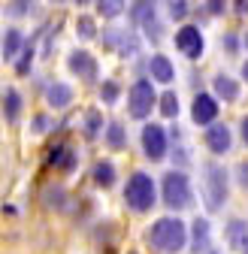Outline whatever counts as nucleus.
<instances>
[{
	"label": "nucleus",
	"mask_w": 248,
	"mask_h": 254,
	"mask_svg": "<svg viewBox=\"0 0 248 254\" xmlns=\"http://www.w3.org/2000/svg\"><path fill=\"white\" fill-rule=\"evenodd\" d=\"M245 49H248V34H245Z\"/></svg>",
	"instance_id": "f704fd0d"
},
{
	"label": "nucleus",
	"mask_w": 248,
	"mask_h": 254,
	"mask_svg": "<svg viewBox=\"0 0 248 254\" xmlns=\"http://www.w3.org/2000/svg\"><path fill=\"white\" fill-rule=\"evenodd\" d=\"M236 9H239V12H248V3H245V0H239V3H236Z\"/></svg>",
	"instance_id": "2f4dec72"
},
{
	"label": "nucleus",
	"mask_w": 248,
	"mask_h": 254,
	"mask_svg": "<svg viewBox=\"0 0 248 254\" xmlns=\"http://www.w3.org/2000/svg\"><path fill=\"white\" fill-rule=\"evenodd\" d=\"M67 67H70L79 79H85V82L97 79V61H94V55H91V52H73L70 61H67Z\"/></svg>",
	"instance_id": "6e6552de"
},
{
	"label": "nucleus",
	"mask_w": 248,
	"mask_h": 254,
	"mask_svg": "<svg viewBox=\"0 0 248 254\" xmlns=\"http://www.w3.org/2000/svg\"><path fill=\"white\" fill-rule=\"evenodd\" d=\"M100 97H103V103H115L118 100V85L115 82H106L103 91H100Z\"/></svg>",
	"instance_id": "b1692460"
},
{
	"label": "nucleus",
	"mask_w": 248,
	"mask_h": 254,
	"mask_svg": "<svg viewBox=\"0 0 248 254\" xmlns=\"http://www.w3.org/2000/svg\"><path fill=\"white\" fill-rule=\"evenodd\" d=\"M148 70H151V79H158V82H164V85L176 79V67L170 64V58H167V55H151Z\"/></svg>",
	"instance_id": "f8f14e48"
},
{
	"label": "nucleus",
	"mask_w": 248,
	"mask_h": 254,
	"mask_svg": "<svg viewBox=\"0 0 248 254\" xmlns=\"http://www.w3.org/2000/svg\"><path fill=\"white\" fill-rule=\"evenodd\" d=\"M191 115H194L197 124H212V121H215V115H218V103H215L212 94H197Z\"/></svg>",
	"instance_id": "9b49d317"
},
{
	"label": "nucleus",
	"mask_w": 248,
	"mask_h": 254,
	"mask_svg": "<svg viewBox=\"0 0 248 254\" xmlns=\"http://www.w3.org/2000/svg\"><path fill=\"white\" fill-rule=\"evenodd\" d=\"M209 6V12H221L224 9V3H218V0H212V3H206Z\"/></svg>",
	"instance_id": "7c9ffc66"
},
{
	"label": "nucleus",
	"mask_w": 248,
	"mask_h": 254,
	"mask_svg": "<svg viewBox=\"0 0 248 254\" xmlns=\"http://www.w3.org/2000/svg\"><path fill=\"white\" fill-rule=\"evenodd\" d=\"M148 239L164 254H179L185 248V242H188V227H185V221H179V218H161V221H154V227L148 230Z\"/></svg>",
	"instance_id": "f257e3e1"
},
{
	"label": "nucleus",
	"mask_w": 248,
	"mask_h": 254,
	"mask_svg": "<svg viewBox=\"0 0 248 254\" xmlns=\"http://www.w3.org/2000/svg\"><path fill=\"white\" fill-rule=\"evenodd\" d=\"M100 127H103V118H100V112H88V127H85V133L94 139L97 133H100Z\"/></svg>",
	"instance_id": "5701e85b"
},
{
	"label": "nucleus",
	"mask_w": 248,
	"mask_h": 254,
	"mask_svg": "<svg viewBox=\"0 0 248 254\" xmlns=\"http://www.w3.org/2000/svg\"><path fill=\"white\" fill-rule=\"evenodd\" d=\"M9 6H12L9 12H15V15H21V12H27V6H30V3H9Z\"/></svg>",
	"instance_id": "c756f323"
},
{
	"label": "nucleus",
	"mask_w": 248,
	"mask_h": 254,
	"mask_svg": "<svg viewBox=\"0 0 248 254\" xmlns=\"http://www.w3.org/2000/svg\"><path fill=\"white\" fill-rule=\"evenodd\" d=\"M154 103H158V94H154L151 82H148V79L133 82V88H130V94H127V109H130V115H133V118H145V115H151Z\"/></svg>",
	"instance_id": "39448f33"
},
{
	"label": "nucleus",
	"mask_w": 248,
	"mask_h": 254,
	"mask_svg": "<svg viewBox=\"0 0 248 254\" xmlns=\"http://www.w3.org/2000/svg\"><path fill=\"white\" fill-rule=\"evenodd\" d=\"M161 112H164L167 118H173V115L179 112V97H176L173 91H167L164 97H161Z\"/></svg>",
	"instance_id": "4be33fe9"
},
{
	"label": "nucleus",
	"mask_w": 248,
	"mask_h": 254,
	"mask_svg": "<svg viewBox=\"0 0 248 254\" xmlns=\"http://www.w3.org/2000/svg\"><path fill=\"white\" fill-rule=\"evenodd\" d=\"M18 112H21V94L15 88H6L3 91V115H6V121H15Z\"/></svg>",
	"instance_id": "dca6fc26"
},
{
	"label": "nucleus",
	"mask_w": 248,
	"mask_h": 254,
	"mask_svg": "<svg viewBox=\"0 0 248 254\" xmlns=\"http://www.w3.org/2000/svg\"><path fill=\"white\" fill-rule=\"evenodd\" d=\"M242 136H245V142H248V118L242 121Z\"/></svg>",
	"instance_id": "473e14b6"
},
{
	"label": "nucleus",
	"mask_w": 248,
	"mask_h": 254,
	"mask_svg": "<svg viewBox=\"0 0 248 254\" xmlns=\"http://www.w3.org/2000/svg\"><path fill=\"white\" fill-rule=\"evenodd\" d=\"M76 34H79L82 40H94V37H97V24H94V18H91V15H79V21H76Z\"/></svg>",
	"instance_id": "aec40b11"
},
{
	"label": "nucleus",
	"mask_w": 248,
	"mask_h": 254,
	"mask_svg": "<svg viewBox=\"0 0 248 254\" xmlns=\"http://www.w3.org/2000/svg\"><path fill=\"white\" fill-rule=\"evenodd\" d=\"M106 142H109L112 148H121V145H124V127H121L118 121H112V124L106 127Z\"/></svg>",
	"instance_id": "412c9836"
},
{
	"label": "nucleus",
	"mask_w": 248,
	"mask_h": 254,
	"mask_svg": "<svg viewBox=\"0 0 248 254\" xmlns=\"http://www.w3.org/2000/svg\"><path fill=\"white\" fill-rule=\"evenodd\" d=\"M142 151L148 161H164L167 154V133L161 124H145L142 127Z\"/></svg>",
	"instance_id": "423d86ee"
},
{
	"label": "nucleus",
	"mask_w": 248,
	"mask_h": 254,
	"mask_svg": "<svg viewBox=\"0 0 248 254\" xmlns=\"http://www.w3.org/2000/svg\"><path fill=\"white\" fill-rule=\"evenodd\" d=\"M30 61H34V46H27V49H24V58H21V61L15 64V70H18V73H27Z\"/></svg>",
	"instance_id": "393cba45"
},
{
	"label": "nucleus",
	"mask_w": 248,
	"mask_h": 254,
	"mask_svg": "<svg viewBox=\"0 0 248 254\" xmlns=\"http://www.w3.org/2000/svg\"><path fill=\"white\" fill-rule=\"evenodd\" d=\"M224 239H227V245L233 251H248V221L233 218L227 224V230H224Z\"/></svg>",
	"instance_id": "9d476101"
},
{
	"label": "nucleus",
	"mask_w": 248,
	"mask_h": 254,
	"mask_svg": "<svg viewBox=\"0 0 248 254\" xmlns=\"http://www.w3.org/2000/svg\"><path fill=\"white\" fill-rule=\"evenodd\" d=\"M215 94L218 97H224L227 103H233L236 97H239V85H236V79H230V76H215Z\"/></svg>",
	"instance_id": "2eb2a0df"
},
{
	"label": "nucleus",
	"mask_w": 248,
	"mask_h": 254,
	"mask_svg": "<svg viewBox=\"0 0 248 254\" xmlns=\"http://www.w3.org/2000/svg\"><path fill=\"white\" fill-rule=\"evenodd\" d=\"M124 3H118V0H106V3H100V12L103 15H118Z\"/></svg>",
	"instance_id": "a878e982"
},
{
	"label": "nucleus",
	"mask_w": 248,
	"mask_h": 254,
	"mask_svg": "<svg viewBox=\"0 0 248 254\" xmlns=\"http://www.w3.org/2000/svg\"><path fill=\"white\" fill-rule=\"evenodd\" d=\"M239 182L248 188V164H239Z\"/></svg>",
	"instance_id": "c85d7f7f"
},
{
	"label": "nucleus",
	"mask_w": 248,
	"mask_h": 254,
	"mask_svg": "<svg viewBox=\"0 0 248 254\" xmlns=\"http://www.w3.org/2000/svg\"><path fill=\"white\" fill-rule=\"evenodd\" d=\"M176 49H179L185 58L197 61V58L203 55V34H200V27L185 24V27L179 30V34H176Z\"/></svg>",
	"instance_id": "0eeeda50"
},
{
	"label": "nucleus",
	"mask_w": 248,
	"mask_h": 254,
	"mask_svg": "<svg viewBox=\"0 0 248 254\" xmlns=\"http://www.w3.org/2000/svg\"><path fill=\"white\" fill-rule=\"evenodd\" d=\"M230 142H233V136H230V127L227 124H212L209 130H206V145H209L212 154L230 151Z\"/></svg>",
	"instance_id": "1a4fd4ad"
},
{
	"label": "nucleus",
	"mask_w": 248,
	"mask_h": 254,
	"mask_svg": "<svg viewBox=\"0 0 248 254\" xmlns=\"http://www.w3.org/2000/svg\"><path fill=\"white\" fill-rule=\"evenodd\" d=\"M49 130V118L46 115H37L34 118V133H46Z\"/></svg>",
	"instance_id": "cd10ccee"
},
{
	"label": "nucleus",
	"mask_w": 248,
	"mask_h": 254,
	"mask_svg": "<svg viewBox=\"0 0 248 254\" xmlns=\"http://www.w3.org/2000/svg\"><path fill=\"white\" fill-rule=\"evenodd\" d=\"M49 161H52V164H58V167H64V170H73V151H70V148H64V145H58V148H52Z\"/></svg>",
	"instance_id": "6ab92c4d"
},
{
	"label": "nucleus",
	"mask_w": 248,
	"mask_h": 254,
	"mask_svg": "<svg viewBox=\"0 0 248 254\" xmlns=\"http://www.w3.org/2000/svg\"><path fill=\"white\" fill-rule=\"evenodd\" d=\"M170 15H173V18H185V15H188V3H185V0L170 3Z\"/></svg>",
	"instance_id": "bb28decb"
},
{
	"label": "nucleus",
	"mask_w": 248,
	"mask_h": 254,
	"mask_svg": "<svg viewBox=\"0 0 248 254\" xmlns=\"http://www.w3.org/2000/svg\"><path fill=\"white\" fill-rule=\"evenodd\" d=\"M209 248V221H194V251Z\"/></svg>",
	"instance_id": "a211bd4d"
},
{
	"label": "nucleus",
	"mask_w": 248,
	"mask_h": 254,
	"mask_svg": "<svg viewBox=\"0 0 248 254\" xmlns=\"http://www.w3.org/2000/svg\"><path fill=\"white\" fill-rule=\"evenodd\" d=\"M164 203L170 209H188L191 206V185H188V176L173 170L164 176Z\"/></svg>",
	"instance_id": "20e7f679"
},
{
	"label": "nucleus",
	"mask_w": 248,
	"mask_h": 254,
	"mask_svg": "<svg viewBox=\"0 0 248 254\" xmlns=\"http://www.w3.org/2000/svg\"><path fill=\"white\" fill-rule=\"evenodd\" d=\"M124 200H127V206L133 212H148L154 206V200H158V190H154V182L151 176L145 173H133L127 188H124Z\"/></svg>",
	"instance_id": "f03ea898"
},
{
	"label": "nucleus",
	"mask_w": 248,
	"mask_h": 254,
	"mask_svg": "<svg viewBox=\"0 0 248 254\" xmlns=\"http://www.w3.org/2000/svg\"><path fill=\"white\" fill-rule=\"evenodd\" d=\"M242 79H245V82H248V61H245V64H242Z\"/></svg>",
	"instance_id": "72a5a7b5"
},
{
	"label": "nucleus",
	"mask_w": 248,
	"mask_h": 254,
	"mask_svg": "<svg viewBox=\"0 0 248 254\" xmlns=\"http://www.w3.org/2000/svg\"><path fill=\"white\" fill-rule=\"evenodd\" d=\"M94 182L103 185V188H109V185L115 182V167H112L109 161H100V164L94 167Z\"/></svg>",
	"instance_id": "f3484780"
},
{
	"label": "nucleus",
	"mask_w": 248,
	"mask_h": 254,
	"mask_svg": "<svg viewBox=\"0 0 248 254\" xmlns=\"http://www.w3.org/2000/svg\"><path fill=\"white\" fill-rule=\"evenodd\" d=\"M21 43H24L21 30H18V27H6V34H3V61H15Z\"/></svg>",
	"instance_id": "4468645a"
},
{
	"label": "nucleus",
	"mask_w": 248,
	"mask_h": 254,
	"mask_svg": "<svg viewBox=\"0 0 248 254\" xmlns=\"http://www.w3.org/2000/svg\"><path fill=\"white\" fill-rule=\"evenodd\" d=\"M46 100H49L55 109H64V106L73 103V88L64 85V82H55V85H49V91H46Z\"/></svg>",
	"instance_id": "ddd939ff"
},
{
	"label": "nucleus",
	"mask_w": 248,
	"mask_h": 254,
	"mask_svg": "<svg viewBox=\"0 0 248 254\" xmlns=\"http://www.w3.org/2000/svg\"><path fill=\"white\" fill-rule=\"evenodd\" d=\"M203 197H206V209H209V212H218L221 203L227 200V170H224L221 164H206Z\"/></svg>",
	"instance_id": "7ed1b4c3"
}]
</instances>
